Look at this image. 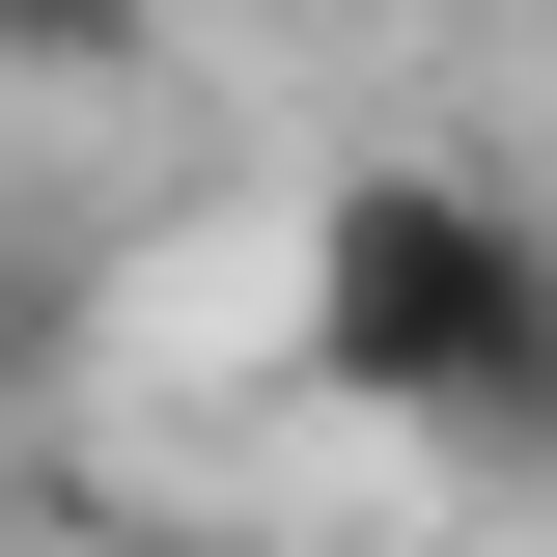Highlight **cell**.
I'll return each mask as SVG.
<instances>
[{"label": "cell", "mask_w": 557, "mask_h": 557, "mask_svg": "<svg viewBox=\"0 0 557 557\" xmlns=\"http://www.w3.org/2000/svg\"><path fill=\"white\" fill-rule=\"evenodd\" d=\"M139 557H223V530H139Z\"/></svg>", "instance_id": "277c9868"}, {"label": "cell", "mask_w": 557, "mask_h": 557, "mask_svg": "<svg viewBox=\"0 0 557 557\" xmlns=\"http://www.w3.org/2000/svg\"><path fill=\"white\" fill-rule=\"evenodd\" d=\"M168 57V0H0V84H139Z\"/></svg>", "instance_id": "7a4b0ae2"}, {"label": "cell", "mask_w": 557, "mask_h": 557, "mask_svg": "<svg viewBox=\"0 0 557 557\" xmlns=\"http://www.w3.org/2000/svg\"><path fill=\"white\" fill-rule=\"evenodd\" d=\"M307 28H391V0H307Z\"/></svg>", "instance_id": "3957f363"}, {"label": "cell", "mask_w": 557, "mask_h": 557, "mask_svg": "<svg viewBox=\"0 0 557 557\" xmlns=\"http://www.w3.org/2000/svg\"><path fill=\"white\" fill-rule=\"evenodd\" d=\"M278 307H307V391H335L362 446H418L446 502L557 474V223L502 196V168H307Z\"/></svg>", "instance_id": "6da1fadb"}]
</instances>
